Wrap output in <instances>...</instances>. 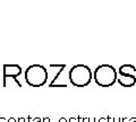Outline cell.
<instances>
[{
    "label": "cell",
    "mask_w": 136,
    "mask_h": 122,
    "mask_svg": "<svg viewBox=\"0 0 136 122\" xmlns=\"http://www.w3.org/2000/svg\"><path fill=\"white\" fill-rule=\"evenodd\" d=\"M21 74L22 68L18 64H3V83L8 80V78H11L18 85V87H22V84L16 79Z\"/></svg>",
    "instance_id": "4"
},
{
    "label": "cell",
    "mask_w": 136,
    "mask_h": 122,
    "mask_svg": "<svg viewBox=\"0 0 136 122\" xmlns=\"http://www.w3.org/2000/svg\"><path fill=\"white\" fill-rule=\"evenodd\" d=\"M77 121V118H69V119H68V122H76Z\"/></svg>",
    "instance_id": "8"
},
{
    "label": "cell",
    "mask_w": 136,
    "mask_h": 122,
    "mask_svg": "<svg viewBox=\"0 0 136 122\" xmlns=\"http://www.w3.org/2000/svg\"><path fill=\"white\" fill-rule=\"evenodd\" d=\"M59 122H68V120L66 119V118H60V119H59Z\"/></svg>",
    "instance_id": "9"
},
{
    "label": "cell",
    "mask_w": 136,
    "mask_h": 122,
    "mask_svg": "<svg viewBox=\"0 0 136 122\" xmlns=\"http://www.w3.org/2000/svg\"><path fill=\"white\" fill-rule=\"evenodd\" d=\"M41 121H42L41 118H35V119H34V122H41Z\"/></svg>",
    "instance_id": "12"
},
{
    "label": "cell",
    "mask_w": 136,
    "mask_h": 122,
    "mask_svg": "<svg viewBox=\"0 0 136 122\" xmlns=\"http://www.w3.org/2000/svg\"><path fill=\"white\" fill-rule=\"evenodd\" d=\"M118 83L125 88H129L133 87L136 84V76L135 75H129V76H122L120 78L117 79Z\"/></svg>",
    "instance_id": "5"
},
{
    "label": "cell",
    "mask_w": 136,
    "mask_h": 122,
    "mask_svg": "<svg viewBox=\"0 0 136 122\" xmlns=\"http://www.w3.org/2000/svg\"><path fill=\"white\" fill-rule=\"evenodd\" d=\"M7 122H16V119H15V118H9Z\"/></svg>",
    "instance_id": "10"
},
{
    "label": "cell",
    "mask_w": 136,
    "mask_h": 122,
    "mask_svg": "<svg viewBox=\"0 0 136 122\" xmlns=\"http://www.w3.org/2000/svg\"><path fill=\"white\" fill-rule=\"evenodd\" d=\"M94 80L101 87H110L117 82V70L111 64H100L93 72Z\"/></svg>",
    "instance_id": "2"
},
{
    "label": "cell",
    "mask_w": 136,
    "mask_h": 122,
    "mask_svg": "<svg viewBox=\"0 0 136 122\" xmlns=\"http://www.w3.org/2000/svg\"><path fill=\"white\" fill-rule=\"evenodd\" d=\"M48 80V71L42 64H31L25 70V82L32 87H41Z\"/></svg>",
    "instance_id": "3"
},
{
    "label": "cell",
    "mask_w": 136,
    "mask_h": 122,
    "mask_svg": "<svg viewBox=\"0 0 136 122\" xmlns=\"http://www.w3.org/2000/svg\"><path fill=\"white\" fill-rule=\"evenodd\" d=\"M96 119L95 118H89V122H95Z\"/></svg>",
    "instance_id": "11"
},
{
    "label": "cell",
    "mask_w": 136,
    "mask_h": 122,
    "mask_svg": "<svg viewBox=\"0 0 136 122\" xmlns=\"http://www.w3.org/2000/svg\"><path fill=\"white\" fill-rule=\"evenodd\" d=\"M68 77H69V82L74 86L78 87V88H83L91 83L93 72L86 64H75L70 68Z\"/></svg>",
    "instance_id": "1"
},
{
    "label": "cell",
    "mask_w": 136,
    "mask_h": 122,
    "mask_svg": "<svg viewBox=\"0 0 136 122\" xmlns=\"http://www.w3.org/2000/svg\"><path fill=\"white\" fill-rule=\"evenodd\" d=\"M42 121L43 122H50V119H49V118H43Z\"/></svg>",
    "instance_id": "13"
},
{
    "label": "cell",
    "mask_w": 136,
    "mask_h": 122,
    "mask_svg": "<svg viewBox=\"0 0 136 122\" xmlns=\"http://www.w3.org/2000/svg\"><path fill=\"white\" fill-rule=\"evenodd\" d=\"M5 121H6L5 118H0V122H5Z\"/></svg>",
    "instance_id": "16"
},
{
    "label": "cell",
    "mask_w": 136,
    "mask_h": 122,
    "mask_svg": "<svg viewBox=\"0 0 136 122\" xmlns=\"http://www.w3.org/2000/svg\"><path fill=\"white\" fill-rule=\"evenodd\" d=\"M129 122H136V118H132V119H129Z\"/></svg>",
    "instance_id": "15"
},
{
    "label": "cell",
    "mask_w": 136,
    "mask_h": 122,
    "mask_svg": "<svg viewBox=\"0 0 136 122\" xmlns=\"http://www.w3.org/2000/svg\"><path fill=\"white\" fill-rule=\"evenodd\" d=\"M77 118V122H84V121H86V120H89V118H82L81 115H78V116H76Z\"/></svg>",
    "instance_id": "6"
},
{
    "label": "cell",
    "mask_w": 136,
    "mask_h": 122,
    "mask_svg": "<svg viewBox=\"0 0 136 122\" xmlns=\"http://www.w3.org/2000/svg\"><path fill=\"white\" fill-rule=\"evenodd\" d=\"M18 122H25V118H20V119H18Z\"/></svg>",
    "instance_id": "14"
},
{
    "label": "cell",
    "mask_w": 136,
    "mask_h": 122,
    "mask_svg": "<svg viewBox=\"0 0 136 122\" xmlns=\"http://www.w3.org/2000/svg\"><path fill=\"white\" fill-rule=\"evenodd\" d=\"M99 122H108V116H103V118H100Z\"/></svg>",
    "instance_id": "7"
}]
</instances>
